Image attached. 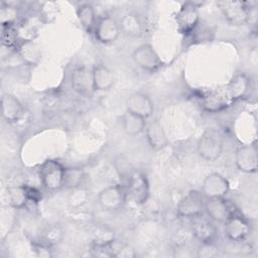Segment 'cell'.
Wrapping results in <instances>:
<instances>
[{"instance_id":"cell-30","label":"cell","mask_w":258,"mask_h":258,"mask_svg":"<svg viewBox=\"0 0 258 258\" xmlns=\"http://www.w3.org/2000/svg\"><path fill=\"white\" fill-rule=\"evenodd\" d=\"M19 16V10L16 6L9 3H2L0 8V22L1 26H14Z\"/></svg>"},{"instance_id":"cell-34","label":"cell","mask_w":258,"mask_h":258,"mask_svg":"<svg viewBox=\"0 0 258 258\" xmlns=\"http://www.w3.org/2000/svg\"><path fill=\"white\" fill-rule=\"evenodd\" d=\"M17 30L14 26L2 27V45L6 47H13L17 43Z\"/></svg>"},{"instance_id":"cell-17","label":"cell","mask_w":258,"mask_h":258,"mask_svg":"<svg viewBox=\"0 0 258 258\" xmlns=\"http://www.w3.org/2000/svg\"><path fill=\"white\" fill-rule=\"evenodd\" d=\"M126 110L144 118L148 119L152 116L154 105L151 98L142 92H135L126 99Z\"/></svg>"},{"instance_id":"cell-28","label":"cell","mask_w":258,"mask_h":258,"mask_svg":"<svg viewBox=\"0 0 258 258\" xmlns=\"http://www.w3.org/2000/svg\"><path fill=\"white\" fill-rule=\"evenodd\" d=\"M85 179V172L81 167H66L63 177V187L74 189L83 184Z\"/></svg>"},{"instance_id":"cell-10","label":"cell","mask_w":258,"mask_h":258,"mask_svg":"<svg viewBox=\"0 0 258 258\" xmlns=\"http://www.w3.org/2000/svg\"><path fill=\"white\" fill-rule=\"evenodd\" d=\"M71 85L73 90L84 97L90 98L94 95L95 87L93 81L92 69L81 66L77 67L71 76Z\"/></svg>"},{"instance_id":"cell-25","label":"cell","mask_w":258,"mask_h":258,"mask_svg":"<svg viewBox=\"0 0 258 258\" xmlns=\"http://www.w3.org/2000/svg\"><path fill=\"white\" fill-rule=\"evenodd\" d=\"M77 17L83 28L88 32L92 33L96 26V12L95 8L90 3H82L77 7Z\"/></svg>"},{"instance_id":"cell-1","label":"cell","mask_w":258,"mask_h":258,"mask_svg":"<svg viewBox=\"0 0 258 258\" xmlns=\"http://www.w3.org/2000/svg\"><path fill=\"white\" fill-rule=\"evenodd\" d=\"M224 149L222 134L215 129H206L197 142L198 154L205 160L214 161L218 159Z\"/></svg>"},{"instance_id":"cell-33","label":"cell","mask_w":258,"mask_h":258,"mask_svg":"<svg viewBox=\"0 0 258 258\" xmlns=\"http://www.w3.org/2000/svg\"><path fill=\"white\" fill-rule=\"evenodd\" d=\"M72 192L69 197V203L72 207H80L86 203L88 199V190L87 188L83 187L82 185L71 189Z\"/></svg>"},{"instance_id":"cell-13","label":"cell","mask_w":258,"mask_h":258,"mask_svg":"<svg viewBox=\"0 0 258 258\" xmlns=\"http://www.w3.org/2000/svg\"><path fill=\"white\" fill-rule=\"evenodd\" d=\"M120 32L119 22L109 15L100 17L97 20L94 29L96 39L103 44L114 42L119 37Z\"/></svg>"},{"instance_id":"cell-11","label":"cell","mask_w":258,"mask_h":258,"mask_svg":"<svg viewBox=\"0 0 258 258\" xmlns=\"http://www.w3.org/2000/svg\"><path fill=\"white\" fill-rule=\"evenodd\" d=\"M204 211L214 222L224 223L234 213L233 206L224 198H207L205 200Z\"/></svg>"},{"instance_id":"cell-35","label":"cell","mask_w":258,"mask_h":258,"mask_svg":"<svg viewBox=\"0 0 258 258\" xmlns=\"http://www.w3.org/2000/svg\"><path fill=\"white\" fill-rule=\"evenodd\" d=\"M52 247L42 243L41 241L38 242H33L32 243V250L35 253L36 256L41 257V258H50L53 256L52 253Z\"/></svg>"},{"instance_id":"cell-12","label":"cell","mask_w":258,"mask_h":258,"mask_svg":"<svg viewBox=\"0 0 258 258\" xmlns=\"http://www.w3.org/2000/svg\"><path fill=\"white\" fill-rule=\"evenodd\" d=\"M251 232L249 222L236 212L224 222V234L232 242L244 241Z\"/></svg>"},{"instance_id":"cell-27","label":"cell","mask_w":258,"mask_h":258,"mask_svg":"<svg viewBox=\"0 0 258 258\" xmlns=\"http://www.w3.org/2000/svg\"><path fill=\"white\" fill-rule=\"evenodd\" d=\"M117 248L115 246L114 239L99 241L95 240L91 245V255L94 257H116Z\"/></svg>"},{"instance_id":"cell-18","label":"cell","mask_w":258,"mask_h":258,"mask_svg":"<svg viewBox=\"0 0 258 258\" xmlns=\"http://www.w3.org/2000/svg\"><path fill=\"white\" fill-rule=\"evenodd\" d=\"M146 140L153 150H160L166 147L169 143L167 134L158 120H152L145 127Z\"/></svg>"},{"instance_id":"cell-16","label":"cell","mask_w":258,"mask_h":258,"mask_svg":"<svg viewBox=\"0 0 258 258\" xmlns=\"http://www.w3.org/2000/svg\"><path fill=\"white\" fill-rule=\"evenodd\" d=\"M251 90V79L245 73L235 74L226 86L225 95L230 102H236L245 98Z\"/></svg>"},{"instance_id":"cell-26","label":"cell","mask_w":258,"mask_h":258,"mask_svg":"<svg viewBox=\"0 0 258 258\" xmlns=\"http://www.w3.org/2000/svg\"><path fill=\"white\" fill-rule=\"evenodd\" d=\"M64 236L62 227L58 224H49L41 231L40 241L50 247L59 244Z\"/></svg>"},{"instance_id":"cell-36","label":"cell","mask_w":258,"mask_h":258,"mask_svg":"<svg viewBox=\"0 0 258 258\" xmlns=\"http://www.w3.org/2000/svg\"><path fill=\"white\" fill-rule=\"evenodd\" d=\"M23 188L26 195V198L28 200V202L37 204L41 201L42 199V192L35 186L32 185H28V184H23Z\"/></svg>"},{"instance_id":"cell-23","label":"cell","mask_w":258,"mask_h":258,"mask_svg":"<svg viewBox=\"0 0 258 258\" xmlns=\"http://www.w3.org/2000/svg\"><path fill=\"white\" fill-rule=\"evenodd\" d=\"M146 119L126 110L121 116L123 130L130 136H137L145 130Z\"/></svg>"},{"instance_id":"cell-9","label":"cell","mask_w":258,"mask_h":258,"mask_svg":"<svg viewBox=\"0 0 258 258\" xmlns=\"http://www.w3.org/2000/svg\"><path fill=\"white\" fill-rule=\"evenodd\" d=\"M126 198V188L120 185H109L99 192L98 203L104 211L115 212L124 206Z\"/></svg>"},{"instance_id":"cell-21","label":"cell","mask_w":258,"mask_h":258,"mask_svg":"<svg viewBox=\"0 0 258 258\" xmlns=\"http://www.w3.org/2000/svg\"><path fill=\"white\" fill-rule=\"evenodd\" d=\"M119 26L121 32L129 37H140L144 31L143 22L135 12L125 13L120 19Z\"/></svg>"},{"instance_id":"cell-20","label":"cell","mask_w":258,"mask_h":258,"mask_svg":"<svg viewBox=\"0 0 258 258\" xmlns=\"http://www.w3.org/2000/svg\"><path fill=\"white\" fill-rule=\"evenodd\" d=\"M16 52L21 61L27 66H36L41 59V48L32 39H23L17 44Z\"/></svg>"},{"instance_id":"cell-6","label":"cell","mask_w":258,"mask_h":258,"mask_svg":"<svg viewBox=\"0 0 258 258\" xmlns=\"http://www.w3.org/2000/svg\"><path fill=\"white\" fill-rule=\"evenodd\" d=\"M127 197L136 205H142L146 203L149 198V182L146 175L140 171L134 169L129 178L127 179Z\"/></svg>"},{"instance_id":"cell-8","label":"cell","mask_w":258,"mask_h":258,"mask_svg":"<svg viewBox=\"0 0 258 258\" xmlns=\"http://www.w3.org/2000/svg\"><path fill=\"white\" fill-rule=\"evenodd\" d=\"M190 232L200 243L215 242L218 236L214 221L204 214L190 218Z\"/></svg>"},{"instance_id":"cell-19","label":"cell","mask_w":258,"mask_h":258,"mask_svg":"<svg viewBox=\"0 0 258 258\" xmlns=\"http://www.w3.org/2000/svg\"><path fill=\"white\" fill-rule=\"evenodd\" d=\"M2 117L8 123H16L21 119L24 113V108L20 101L12 94H3L1 99Z\"/></svg>"},{"instance_id":"cell-5","label":"cell","mask_w":258,"mask_h":258,"mask_svg":"<svg viewBox=\"0 0 258 258\" xmlns=\"http://www.w3.org/2000/svg\"><path fill=\"white\" fill-rule=\"evenodd\" d=\"M132 59L138 68L149 73L156 72L163 66L157 51L148 43L136 47L132 52Z\"/></svg>"},{"instance_id":"cell-7","label":"cell","mask_w":258,"mask_h":258,"mask_svg":"<svg viewBox=\"0 0 258 258\" xmlns=\"http://www.w3.org/2000/svg\"><path fill=\"white\" fill-rule=\"evenodd\" d=\"M206 198L199 190H189L176 205L175 213L180 218L190 219L204 212Z\"/></svg>"},{"instance_id":"cell-31","label":"cell","mask_w":258,"mask_h":258,"mask_svg":"<svg viewBox=\"0 0 258 258\" xmlns=\"http://www.w3.org/2000/svg\"><path fill=\"white\" fill-rule=\"evenodd\" d=\"M114 166H115V169H116L117 173L119 174L120 178H123L126 180L129 178V176L131 175V173L134 170L133 167L131 166L130 162L128 161V159L123 155H120L115 159Z\"/></svg>"},{"instance_id":"cell-2","label":"cell","mask_w":258,"mask_h":258,"mask_svg":"<svg viewBox=\"0 0 258 258\" xmlns=\"http://www.w3.org/2000/svg\"><path fill=\"white\" fill-rule=\"evenodd\" d=\"M224 18L231 25L242 26L249 22L251 6L249 2L237 0H222L217 3Z\"/></svg>"},{"instance_id":"cell-14","label":"cell","mask_w":258,"mask_h":258,"mask_svg":"<svg viewBox=\"0 0 258 258\" xmlns=\"http://www.w3.org/2000/svg\"><path fill=\"white\" fill-rule=\"evenodd\" d=\"M230 190L228 179L219 172L208 174L202 183V194L207 198H224Z\"/></svg>"},{"instance_id":"cell-29","label":"cell","mask_w":258,"mask_h":258,"mask_svg":"<svg viewBox=\"0 0 258 258\" xmlns=\"http://www.w3.org/2000/svg\"><path fill=\"white\" fill-rule=\"evenodd\" d=\"M7 191H8L9 204L13 209H16V210L22 209L28 203V200L26 198L23 185L9 186L7 188Z\"/></svg>"},{"instance_id":"cell-32","label":"cell","mask_w":258,"mask_h":258,"mask_svg":"<svg viewBox=\"0 0 258 258\" xmlns=\"http://www.w3.org/2000/svg\"><path fill=\"white\" fill-rule=\"evenodd\" d=\"M220 253L218 246L215 242L212 243H201L199 246L196 256L199 258H214L217 257Z\"/></svg>"},{"instance_id":"cell-24","label":"cell","mask_w":258,"mask_h":258,"mask_svg":"<svg viewBox=\"0 0 258 258\" xmlns=\"http://www.w3.org/2000/svg\"><path fill=\"white\" fill-rule=\"evenodd\" d=\"M231 102L228 100L225 94L220 92H209L202 97L201 106L202 108L210 113H216L224 110Z\"/></svg>"},{"instance_id":"cell-22","label":"cell","mask_w":258,"mask_h":258,"mask_svg":"<svg viewBox=\"0 0 258 258\" xmlns=\"http://www.w3.org/2000/svg\"><path fill=\"white\" fill-rule=\"evenodd\" d=\"M93 81L95 91H108L115 83L114 73L105 64L98 63L93 69Z\"/></svg>"},{"instance_id":"cell-4","label":"cell","mask_w":258,"mask_h":258,"mask_svg":"<svg viewBox=\"0 0 258 258\" xmlns=\"http://www.w3.org/2000/svg\"><path fill=\"white\" fill-rule=\"evenodd\" d=\"M203 2L190 1L181 5L175 15V23L178 31L183 35L191 34L199 25L200 12L199 7Z\"/></svg>"},{"instance_id":"cell-15","label":"cell","mask_w":258,"mask_h":258,"mask_svg":"<svg viewBox=\"0 0 258 258\" xmlns=\"http://www.w3.org/2000/svg\"><path fill=\"white\" fill-rule=\"evenodd\" d=\"M235 163L237 168L244 173L257 171V148L255 143L244 144L235 152Z\"/></svg>"},{"instance_id":"cell-3","label":"cell","mask_w":258,"mask_h":258,"mask_svg":"<svg viewBox=\"0 0 258 258\" xmlns=\"http://www.w3.org/2000/svg\"><path fill=\"white\" fill-rule=\"evenodd\" d=\"M66 167L55 159H46L38 168L41 184L48 190H57L63 187Z\"/></svg>"}]
</instances>
